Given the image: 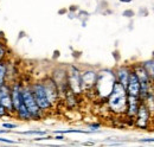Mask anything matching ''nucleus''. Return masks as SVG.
I'll return each instance as SVG.
<instances>
[{
    "instance_id": "f257e3e1",
    "label": "nucleus",
    "mask_w": 154,
    "mask_h": 147,
    "mask_svg": "<svg viewBox=\"0 0 154 147\" xmlns=\"http://www.w3.org/2000/svg\"><path fill=\"white\" fill-rule=\"evenodd\" d=\"M127 97H128V94L126 90V87H123L119 82H115L113 90L106 100L109 110L117 115L125 114L126 107H127Z\"/></svg>"
},
{
    "instance_id": "f03ea898",
    "label": "nucleus",
    "mask_w": 154,
    "mask_h": 147,
    "mask_svg": "<svg viewBox=\"0 0 154 147\" xmlns=\"http://www.w3.org/2000/svg\"><path fill=\"white\" fill-rule=\"evenodd\" d=\"M115 82L116 77L114 70H109V69L101 70L97 73L96 83L93 92H95V94L101 100H107V97L113 90Z\"/></svg>"
},
{
    "instance_id": "7ed1b4c3",
    "label": "nucleus",
    "mask_w": 154,
    "mask_h": 147,
    "mask_svg": "<svg viewBox=\"0 0 154 147\" xmlns=\"http://www.w3.org/2000/svg\"><path fill=\"white\" fill-rule=\"evenodd\" d=\"M30 87H31V90H32V94L35 96V100H36L38 107L42 109L44 114L55 108L54 105L51 103L49 96H48V92H46V89L44 87L43 81H37V82L30 83Z\"/></svg>"
},
{
    "instance_id": "20e7f679",
    "label": "nucleus",
    "mask_w": 154,
    "mask_h": 147,
    "mask_svg": "<svg viewBox=\"0 0 154 147\" xmlns=\"http://www.w3.org/2000/svg\"><path fill=\"white\" fill-rule=\"evenodd\" d=\"M21 97H23V103L26 106V108L29 109L31 116H32V120H40L44 116V113L38 107V105H37V102L35 100V96L32 94L30 84H24L23 83Z\"/></svg>"
},
{
    "instance_id": "39448f33",
    "label": "nucleus",
    "mask_w": 154,
    "mask_h": 147,
    "mask_svg": "<svg viewBox=\"0 0 154 147\" xmlns=\"http://www.w3.org/2000/svg\"><path fill=\"white\" fill-rule=\"evenodd\" d=\"M151 115H152V113L149 111L146 103L141 101V103L137 108V111H136V115L134 117V125L140 129L148 128L149 121H151Z\"/></svg>"
},
{
    "instance_id": "423d86ee",
    "label": "nucleus",
    "mask_w": 154,
    "mask_h": 147,
    "mask_svg": "<svg viewBox=\"0 0 154 147\" xmlns=\"http://www.w3.org/2000/svg\"><path fill=\"white\" fill-rule=\"evenodd\" d=\"M66 74H68L69 89L75 92L76 95L82 94L83 92H82V84H81V70L75 65H71Z\"/></svg>"
},
{
    "instance_id": "0eeeda50",
    "label": "nucleus",
    "mask_w": 154,
    "mask_h": 147,
    "mask_svg": "<svg viewBox=\"0 0 154 147\" xmlns=\"http://www.w3.org/2000/svg\"><path fill=\"white\" fill-rule=\"evenodd\" d=\"M97 78V71L94 69H88L84 71H81V84H82V92H89L94 90L95 83Z\"/></svg>"
},
{
    "instance_id": "6e6552de",
    "label": "nucleus",
    "mask_w": 154,
    "mask_h": 147,
    "mask_svg": "<svg viewBox=\"0 0 154 147\" xmlns=\"http://www.w3.org/2000/svg\"><path fill=\"white\" fill-rule=\"evenodd\" d=\"M0 105L7 110L10 115H14L12 97H11V87L10 83L7 82L2 87H0Z\"/></svg>"
},
{
    "instance_id": "1a4fd4ad",
    "label": "nucleus",
    "mask_w": 154,
    "mask_h": 147,
    "mask_svg": "<svg viewBox=\"0 0 154 147\" xmlns=\"http://www.w3.org/2000/svg\"><path fill=\"white\" fill-rule=\"evenodd\" d=\"M43 83H44V87L46 89L48 96H49L51 103L55 107V105L59 101V96H60V92L58 90V87L57 84H56V82L54 81L52 77H48V78L43 80Z\"/></svg>"
},
{
    "instance_id": "9d476101",
    "label": "nucleus",
    "mask_w": 154,
    "mask_h": 147,
    "mask_svg": "<svg viewBox=\"0 0 154 147\" xmlns=\"http://www.w3.org/2000/svg\"><path fill=\"white\" fill-rule=\"evenodd\" d=\"M10 87H11V97H12V103H13V110L16 111L23 103V97H21L23 82L13 81L12 83H10Z\"/></svg>"
},
{
    "instance_id": "9b49d317",
    "label": "nucleus",
    "mask_w": 154,
    "mask_h": 147,
    "mask_svg": "<svg viewBox=\"0 0 154 147\" xmlns=\"http://www.w3.org/2000/svg\"><path fill=\"white\" fill-rule=\"evenodd\" d=\"M141 103V100L139 96H129L127 97V107H126V113L125 115L129 119V120H134L137 108Z\"/></svg>"
},
{
    "instance_id": "f8f14e48",
    "label": "nucleus",
    "mask_w": 154,
    "mask_h": 147,
    "mask_svg": "<svg viewBox=\"0 0 154 147\" xmlns=\"http://www.w3.org/2000/svg\"><path fill=\"white\" fill-rule=\"evenodd\" d=\"M132 73V65H119L114 70L116 77V82L121 83L123 87L127 86V82H128V78H129V75Z\"/></svg>"
},
{
    "instance_id": "ddd939ff",
    "label": "nucleus",
    "mask_w": 154,
    "mask_h": 147,
    "mask_svg": "<svg viewBox=\"0 0 154 147\" xmlns=\"http://www.w3.org/2000/svg\"><path fill=\"white\" fill-rule=\"evenodd\" d=\"M126 90L129 96H139V94H140V81L133 70L129 75V78H128V82L126 86Z\"/></svg>"
},
{
    "instance_id": "4468645a",
    "label": "nucleus",
    "mask_w": 154,
    "mask_h": 147,
    "mask_svg": "<svg viewBox=\"0 0 154 147\" xmlns=\"http://www.w3.org/2000/svg\"><path fill=\"white\" fill-rule=\"evenodd\" d=\"M14 116L17 119H19L20 121H31L32 120V116L30 114L29 109L26 108V106L24 103H21L19 106V108L14 111Z\"/></svg>"
},
{
    "instance_id": "2eb2a0df",
    "label": "nucleus",
    "mask_w": 154,
    "mask_h": 147,
    "mask_svg": "<svg viewBox=\"0 0 154 147\" xmlns=\"http://www.w3.org/2000/svg\"><path fill=\"white\" fill-rule=\"evenodd\" d=\"M142 65H143V68L146 69V71L148 74V76H149V78H151L152 83L154 84V59H149V61L143 62Z\"/></svg>"
},
{
    "instance_id": "dca6fc26",
    "label": "nucleus",
    "mask_w": 154,
    "mask_h": 147,
    "mask_svg": "<svg viewBox=\"0 0 154 147\" xmlns=\"http://www.w3.org/2000/svg\"><path fill=\"white\" fill-rule=\"evenodd\" d=\"M7 81V67L6 61L0 62V87H2Z\"/></svg>"
},
{
    "instance_id": "f3484780",
    "label": "nucleus",
    "mask_w": 154,
    "mask_h": 147,
    "mask_svg": "<svg viewBox=\"0 0 154 147\" xmlns=\"http://www.w3.org/2000/svg\"><path fill=\"white\" fill-rule=\"evenodd\" d=\"M93 130H83V129H64V130H57V134H68V133H82V134H87L90 133Z\"/></svg>"
},
{
    "instance_id": "a211bd4d",
    "label": "nucleus",
    "mask_w": 154,
    "mask_h": 147,
    "mask_svg": "<svg viewBox=\"0 0 154 147\" xmlns=\"http://www.w3.org/2000/svg\"><path fill=\"white\" fill-rule=\"evenodd\" d=\"M6 56H7V48L2 42H0V62L6 61Z\"/></svg>"
},
{
    "instance_id": "6ab92c4d",
    "label": "nucleus",
    "mask_w": 154,
    "mask_h": 147,
    "mask_svg": "<svg viewBox=\"0 0 154 147\" xmlns=\"http://www.w3.org/2000/svg\"><path fill=\"white\" fill-rule=\"evenodd\" d=\"M19 134H23V135H45L46 132H43V130H26V132H18Z\"/></svg>"
},
{
    "instance_id": "aec40b11",
    "label": "nucleus",
    "mask_w": 154,
    "mask_h": 147,
    "mask_svg": "<svg viewBox=\"0 0 154 147\" xmlns=\"http://www.w3.org/2000/svg\"><path fill=\"white\" fill-rule=\"evenodd\" d=\"M2 127H4V128L11 129V128H16L17 125H14V124H8V122H4V124H2Z\"/></svg>"
},
{
    "instance_id": "412c9836",
    "label": "nucleus",
    "mask_w": 154,
    "mask_h": 147,
    "mask_svg": "<svg viewBox=\"0 0 154 147\" xmlns=\"http://www.w3.org/2000/svg\"><path fill=\"white\" fill-rule=\"evenodd\" d=\"M7 115H10L8 113H7V110L5 109L1 105H0V117H4V116H7Z\"/></svg>"
},
{
    "instance_id": "4be33fe9",
    "label": "nucleus",
    "mask_w": 154,
    "mask_h": 147,
    "mask_svg": "<svg viewBox=\"0 0 154 147\" xmlns=\"http://www.w3.org/2000/svg\"><path fill=\"white\" fill-rule=\"evenodd\" d=\"M0 142H6V144H14L13 140H10V139H4V138H0Z\"/></svg>"
},
{
    "instance_id": "5701e85b",
    "label": "nucleus",
    "mask_w": 154,
    "mask_h": 147,
    "mask_svg": "<svg viewBox=\"0 0 154 147\" xmlns=\"http://www.w3.org/2000/svg\"><path fill=\"white\" fill-rule=\"evenodd\" d=\"M55 139H56V140H63V139H65V138H64V135H63V134H60V135H56V136H55Z\"/></svg>"
},
{
    "instance_id": "b1692460",
    "label": "nucleus",
    "mask_w": 154,
    "mask_h": 147,
    "mask_svg": "<svg viewBox=\"0 0 154 147\" xmlns=\"http://www.w3.org/2000/svg\"><path fill=\"white\" fill-rule=\"evenodd\" d=\"M11 130H8L7 128H5V129H0V134H4V133H10Z\"/></svg>"
},
{
    "instance_id": "393cba45",
    "label": "nucleus",
    "mask_w": 154,
    "mask_h": 147,
    "mask_svg": "<svg viewBox=\"0 0 154 147\" xmlns=\"http://www.w3.org/2000/svg\"><path fill=\"white\" fill-rule=\"evenodd\" d=\"M98 127H100L98 124H93V125H90V128H98Z\"/></svg>"
},
{
    "instance_id": "a878e982",
    "label": "nucleus",
    "mask_w": 154,
    "mask_h": 147,
    "mask_svg": "<svg viewBox=\"0 0 154 147\" xmlns=\"http://www.w3.org/2000/svg\"><path fill=\"white\" fill-rule=\"evenodd\" d=\"M121 2H126V4H128V2H131L132 0H120Z\"/></svg>"
},
{
    "instance_id": "bb28decb",
    "label": "nucleus",
    "mask_w": 154,
    "mask_h": 147,
    "mask_svg": "<svg viewBox=\"0 0 154 147\" xmlns=\"http://www.w3.org/2000/svg\"><path fill=\"white\" fill-rule=\"evenodd\" d=\"M142 141H154V139H145V140H142Z\"/></svg>"
}]
</instances>
